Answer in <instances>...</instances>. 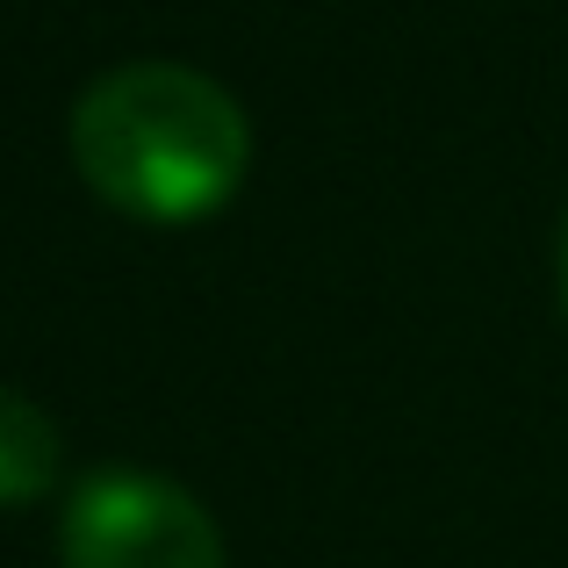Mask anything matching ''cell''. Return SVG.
<instances>
[{
  "mask_svg": "<svg viewBox=\"0 0 568 568\" xmlns=\"http://www.w3.org/2000/svg\"><path fill=\"white\" fill-rule=\"evenodd\" d=\"M58 468H65V432L51 425V410L22 388H0V504L51 497Z\"/></svg>",
  "mask_w": 568,
  "mask_h": 568,
  "instance_id": "obj_3",
  "label": "cell"
},
{
  "mask_svg": "<svg viewBox=\"0 0 568 568\" xmlns=\"http://www.w3.org/2000/svg\"><path fill=\"white\" fill-rule=\"evenodd\" d=\"M58 561L65 568H231L223 532L181 483L138 468L87 475L58 518Z\"/></svg>",
  "mask_w": 568,
  "mask_h": 568,
  "instance_id": "obj_2",
  "label": "cell"
},
{
  "mask_svg": "<svg viewBox=\"0 0 568 568\" xmlns=\"http://www.w3.org/2000/svg\"><path fill=\"white\" fill-rule=\"evenodd\" d=\"M555 281H561V317H568V216H561V260H555Z\"/></svg>",
  "mask_w": 568,
  "mask_h": 568,
  "instance_id": "obj_4",
  "label": "cell"
},
{
  "mask_svg": "<svg viewBox=\"0 0 568 568\" xmlns=\"http://www.w3.org/2000/svg\"><path fill=\"white\" fill-rule=\"evenodd\" d=\"M72 166L138 223H202L245 187L252 130L231 87L173 58L115 65L72 101Z\"/></svg>",
  "mask_w": 568,
  "mask_h": 568,
  "instance_id": "obj_1",
  "label": "cell"
}]
</instances>
